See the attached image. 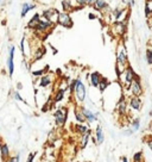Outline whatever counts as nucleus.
<instances>
[{"label":"nucleus","mask_w":152,"mask_h":162,"mask_svg":"<svg viewBox=\"0 0 152 162\" xmlns=\"http://www.w3.org/2000/svg\"><path fill=\"white\" fill-rule=\"evenodd\" d=\"M128 10H130V8H128ZM128 10H127V8H119V7H116L113 12H112V15H113V17H114V20H115V21H121V20H122L121 19L122 16H124L125 13H127Z\"/></svg>","instance_id":"17"},{"label":"nucleus","mask_w":152,"mask_h":162,"mask_svg":"<svg viewBox=\"0 0 152 162\" xmlns=\"http://www.w3.org/2000/svg\"><path fill=\"white\" fill-rule=\"evenodd\" d=\"M145 142H146V144H147L149 149L151 150V153H152V136L151 137H146V138H145Z\"/></svg>","instance_id":"37"},{"label":"nucleus","mask_w":152,"mask_h":162,"mask_svg":"<svg viewBox=\"0 0 152 162\" xmlns=\"http://www.w3.org/2000/svg\"><path fill=\"white\" fill-rule=\"evenodd\" d=\"M95 140H96V144H102L105 141V135L101 125H97L95 129Z\"/></svg>","instance_id":"15"},{"label":"nucleus","mask_w":152,"mask_h":162,"mask_svg":"<svg viewBox=\"0 0 152 162\" xmlns=\"http://www.w3.org/2000/svg\"><path fill=\"white\" fill-rule=\"evenodd\" d=\"M64 94H65V91L62 89V88H58L55 94H54V102H59L64 99Z\"/></svg>","instance_id":"24"},{"label":"nucleus","mask_w":152,"mask_h":162,"mask_svg":"<svg viewBox=\"0 0 152 162\" xmlns=\"http://www.w3.org/2000/svg\"><path fill=\"white\" fill-rule=\"evenodd\" d=\"M149 131H150V134H151L152 136V122L150 123V125H149Z\"/></svg>","instance_id":"45"},{"label":"nucleus","mask_w":152,"mask_h":162,"mask_svg":"<svg viewBox=\"0 0 152 162\" xmlns=\"http://www.w3.org/2000/svg\"><path fill=\"white\" fill-rule=\"evenodd\" d=\"M90 135H92V131H89L88 134L81 136V140H80V148L81 149H84L87 147V144L89 142V138H90Z\"/></svg>","instance_id":"23"},{"label":"nucleus","mask_w":152,"mask_h":162,"mask_svg":"<svg viewBox=\"0 0 152 162\" xmlns=\"http://www.w3.org/2000/svg\"><path fill=\"white\" fill-rule=\"evenodd\" d=\"M133 134V130L131 129V128H128V129H126V130H124V132H122V135L124 136H126V137H130V136H132Z\"/></svg>","instance_id":"34"},{"label":"nucleus","mask_w":152,"mask_h":162,"mask_svg":"<svg viewBox=\"0 0 152 162\" xmlns=\"http://www.w3.org/2000/svg\"><path fill=\"white\" fill-rule=\"evenodd\" d=\"M121 162H128V159H127L126 156H122V157H121Z\"/></svg>","instance_id":"44"},{"label":"nucleus","mask_w":152,"mask_h":162,"mask_svg":"<svg viewBox=\"0 0 152 162\" xmlns=\"http://www.w3.org/2000/svg\"><path fill=\"white\" fill-rule=\"evenodd\" d=\"M133 162H144L143 151H137V153L133 154Z\"/></svg>","instance_id":"30"},{"label":"nucleus","mask_w":152,"mask_h":162,"mask_svg":"<svg viewBox=\"0 0 152 162\" xmlns=\"http://www.w3.org/2000/svg\"><path fill=\"white\" fill-rule=\"evenodd\" d=\"M36 6L33 5V4H29V2H25L24 5H23V8H21V17H25L31 10H33Z\"/></svg>","instance_id":"26"},{"label":"nucleus","mask_w":152,"mask_h":162,"mask_svg":"<svg viewBox=\"0 0 152 162\" xmlns=\"http://www.w3.org/2000/svg\"><path fill=\"white\" fill-rule=\"evenodd\" d=\"M147 25H149L150 29H152V16L150 18H147Z\"/></svg>","instance_id":"41"},{"label":"nucleus","mask_w":152,"mask_h":162,"mask_svg":"<svg viewBox=\"0 0 152 162\" xmlns=\"http://www.w3.org/2000/svg\"><path fill=\"white\" fill-rule=\"evenodd\" d=\"M127 107H128V101L126 99L125 94H121V96L119 97L118 101H116L115 110H116V112L119 113V116H126V113H127Z\"/></svg>","instance_id":"5"},{"label":"nucleus","mask_w":152,"mask_h":162,"mask_svg":"<svg viewBox=\"0 0 152 162\" xmlns=\"http://www.w3.org/2000/svg\"><path fill=\"white\" fill-rule=\"evenodd\" d=\"M17 88H18V89H21V88H23V85H21L20 82H18V83H17Z\"/></svg>","instance_id":"46"},{"label":"nucleus","mask_w":152,"mask_h":162,"mask_svg":"<svg viewBox=\"0 0 152 162\" xmlns=\"http://www.w3.org/2000/svg\"><path fill=\"white\" fill-rule=\"evenodd\" d=\"M88 17H89V19H95V18H96V16L93 15V13H89V16H88Z\"/></svg>","instance_id":"43"},{"label":"nucleus","mask_w":152,"mask_h":162,"mask_svg":"<svg viewBox=\"0 0 152 162\" xmlns=\"http://www.w3.org/2000/svg\"><path fill=\"white\" fill-rule=\"evenodd\" d=\"M101 79H102V76H101V74L99 72H93L89 75V82H90V85L93 87H99Z\"/></svg>","instance_id":"14"},{"label":"nucleus","mask_w":152,"mask_h":162,"mask_svg":"<svg viewBox=\"0 0 152 162\" xmlns=\"http://www.w3.org/2000/svg\"><path fill=\"white\" fill-rule=\"evenodd\" d=\"M81 110H82V112H83V115H84V117H86L88 123H93V122L97 121V113H94L93 111L86 109L84 106H81Z\"/></svg>","instance_id":"13"},{"label":"nucleus","mask_w":152,"mask_h":162,"mask_svg":"<svg viewBox=\"0 0 152 162\" xmlns=\"http://www.w3.org/2000/svg\"><path fill=\"white\" fill-rule=\"evenodd\" d=\"M40 20H42L40 15L36 13V15H35L31 19L29 20V23H27V28H29V29H31V30H36V28L38 26V24L40 23Z\"/></svg>","instance_id":"18"},{"label":"nucleus","mask_w":152,"mask_h":162,"mask_svg":"<svg viewBox=\"0 0 152 162\" xmlns=\"http://www.w3.org/2000/svg\"><path fill=\"white\" fill-rule=\"evenodd\" d=\"M75 88H76V80H73L69 83V91L71 93H75Z\"/></svg>","instance_id":"35"},{"label":"nucleus","mask_w":152,"mask_h":162,"mask_svg":"<svg viewBox=\"0 0 152 162\" xmlns=\"http://www.w3.org/2000/svg\"><path fill=\"white\" fill-rule=\"evenodd\" d=\"M128 55H127V50L125 44L121 42L118 44L116 48V64H115V73L118 79L121 76V74L125 72V69L128 66Z\"/></svg>","instance_id":"1"},{"label":"nucleus","mask_w":152,"mask_h":162,"mask_svg":"<svg viewBox=\"0 0 152 162\" xmlns=\"http://www.w3.org/2000/svg\"><path fill=\"white\" fill-rule=\"evenodd\" d=\"M58 24L62 25L63 28H67V29H70L73 28V19L71 17L69 16L68 12H59L58 15Z\"/></svg>","instance_id":"7"},{"label":"nucleus","mask_w":152,"mask_h":162,"mask_svg":"<svg viewBox=\"0 0 152 162\" xmlns=\"http://www.w3.org/2000/svg\"><path fill=\"white\" fill-rule=\"evenodd\" d=\"M0 155L2 157V160H7L10 157V148L6 143H1L0 144Z\"/></svg>","instance_id":"19"},{"label":"nucleus","mask_w":152,"mask_h":162,"mask_svg":"<svg viewBox=\"0 0 152 162\" xmlns=\"http://www.w3.org/2000/svg\"><path fill=\"white\" fill-rule=\"evenodd\" d=\"M130 92H131V96H134V97H141L143 96L144 88H143V83H141V80H140V76L139 75L132 82L131 88H130Z\"/></svg>","instance_id":"6"},{"label":"nucleus","mask_w":152,"mask_h":162,"mask_svg":"<svg viewBox=\"0 0 152 162\" xmlns=\"http://www.w3.org/2000/svg\"><path fill=\"white\" fill-rule=\"evenodd\" d=\"M35 156H36V154H35V153H30V154H29V156H27V161L26 162H33Z\"/></svg>","instance_id":"40"},{"label":"nucleus","mask_w":152,"mask_h":162,"mask_svg":"<svg viewBox=\"0 0 152 162\" xmlns=\"http://www.w3.org/2000/svg\"><path fill=\"white\" fill-rule=\"evenodd\" d=\"M144 11H145L144 13H145V17H146V19H147V18H150V17L152 16V10H151V7L149 6V2H146V4H145Z\"/></svg>","instance_id":"32"},{"label":"nucleus","mask_w":152,"mask_h":162,"mask_svg":"<svg viewBox=\"0 0 152 162\" xmlns=\"http://www.w3.org/2000/svg\"><path fill=\"white\" fill-rule=\"evenodd\" d=\"M93 7L96 11H103V10L108 8V4H107L106 0H96V2L93 5Z\"/></svg>","instance_id":"20"},{"label":"nucleus","mask_w":152,"mask_h":162,"mask_svg":"<svg viewBox=\"0 0 152 162\" xmlns=\"http://www.w3.org/2000/svg\"><path fill=\"white\" fill-rule=\"evenodd\" d=\"M24 45H25V37L21 40L20 42V50H21V53L24 54V56H25V49H24Z\"/></svg>","instance_id":"39"},{"label":"nucleus","mask_w":152,"mask_h":162,"mask_svg":"<svg viewBox=\"0 0 152 162\" xmlns=\"http://www.w3.org/2000/svg\"><path fill=\"white\" fill-rule=\"evenodd\" d=\"M14 51H16V48L13 45L10 47V55H8V60H7V69H8V74L10 76L13 75V72H14Z\"/></svg>","instance_id":"11"},{"label":"nucleus","mask_w":152,"mask_h":162,"mask_svg":"<svg viewBox=\"0 0 152 162\" xmlns=\"http://www.w3.org/2000/svg\"><path fill=\"white\" fill-rule=\"evenodd\" d=\"M109 85H111V82H109V80L107 79V78H103L102 76V79H101V81H100V85H99V89H100V92H105L108 87H109Z\"/></svg>","instance_id":"25"},{"label":"nucleus","mask_w":152,"mask_h":162,"mask_svg":"<svg viewBox=\"0 0 152 162\" xmlns=\"http://www.w3.org/2000/svg\"><path fill=\"white\" fill-rule=\"evenodd\" d=\"M138 76V74L134 72V69L132 68V66H127V68L125 69V72L121 74V76L119 78V81L121 82L122 87L125 88V91H130L132 82L135 80V78Z\"/></svg>","instance_id":"2"},{"label":"nucleus","mask_w":152,"mask_h":162,"mask_svg":"<svg viewBox=\"0 0 152 162\" xmlns=\"http://www.w3.org/2000/svg\"><path fill=\"white\" fill-rule=\"evenodd\" d=\"M127 21H114L113 32L118 36H124L127 31Z\"/></svg>","instance_id":"10"},{"label":"nucleus","mask_w":152,"mask_h":162,"mask_svg":"<svg viewBox=\"0 0 152 162\" xmlns=\"http://www.w3.org/2000/svg\"><path fill=\"white\" fill-rule=\"evenodd\" d=\"M54 117H55V123L57 126H59V128L64 126L67 123V118H68V110L65 107L57 109L54 113Z\"/></svg>","instance_id":"3"},{"label":"nucleus","mask_w":152,"mask_h":162,"mask_svg":"<svg viewBox=\"0 0 152 162\" xmlns=\"http://www.w3.org/2000/svg\"><path fill=\"white\" fill-rule=\"evenodd\" d=\"M54 28V23L50 21L48 19H42L40 23L38 24V26L36 28V31L37 32H48V30L52 29Z\"/></svg>","instance_id":"12"},{"label":"nucleus","mask_w":152,"mask_h":162,"mask_svg":"<svg viewBox=\"0 0 152 162\" xmlns=\"http://www.w3.org/2000/svg\"><path fill=\"white\" fill-rule=\"evenodd\" d=\"M134 4H135V1H134V0H130V2H128V7H133V6H134Z\"/></svg>","instance_id":"42"},{"label":"nucleus","mask_w":152,"mask_h":162,"mask_svg":"<svg viewBox=\"0 0 152 162\" xmlns=\"http://www.w3.org/2000/svg\"><path fill=\"white\" fill-rule=\"evenodd\" d=\"M75 96H76V99L80 101V102H83V101L86 100L87 89H86V86H84V83L82 82V80H81L80 78H78V79H76Z\"/></svg>","instance_id":"4"},{"label":"nucleus","mask_w":152,"mask_h":162,"mask_svg":"<svg viewBox=\"0 0 152 162\" xmlns=\"http://www.w3.org/2000/svg\"><path fill=\"white\" fill-rule=\"evenodd\" d=\"M44 54H45V49L43 47L38 48L37 50H36V53H35V60H40Z\"/></svg>","instance_id":"31"},{"label":"nucleus","mask_w":152,"mask_h":162,"mask_svg":"<svg viewBox=\"0 0 152 162\" xmlns=\"http://www.w3.org/2000/svg\"><path fill=\"white\" fill-rule=\"evenodd\" d=\"M128 106H130L131 110L139 112V111L141 110V107H143V100H141V98H140V97L131 96V97L128 98Z\"/></svg>","instance_id":"9"},{"label":"nucleus","mask_w":152,"mask_h":162,"mask_svg":"<svg viewBox=\"0 0 152 162\" xmlns=\"http://www.w3.org/2000/svg\"><path fill=\"white\" fill-rule=\"evenodd\" d=\"M51 85V76L50 75H43L39 80V87H43V88H46Z\"/></svg>","instance_id":"22"},{"label":"nucleus","mask_w":152,"mask_h":162,"mask_svg":"<svg viewBox=\"0 0 152 162\" xmlns=\"http://www.w3.org/2000/svg\"><path fill=\"white\" fill-rule=\"evenodd\" d=\"M145 59H146L147 64L152 66V48L151 47L146 48V51H145Z\"/></svg>","instance_id":"29"},{"label":"nucleus","mask_w":152,"mask_h":162,"mask_svg":"<svg viewBox=\"0 0 152 162\" xmlns=\"http://www.w3.org/2000/svg\"><path fill=\"white\" fill-rule=\"evenodd\" d=\"M74 130H75L76 134H78V135H86V134H88L89 131H90V129L87 126V125H84V124H81V123H77L74 125Z\"/></svg>","instance_id":"16"},{"label":"nucleus","mask_w":152,"mask_h":162,"mask_svg":"<svg viewBox=\"0 0 152 162\" xmlns=\"http://www.w3.org/2000/svg\"><path fill=\"white\" fill-rule=\"evenodd\" d=\"M5 162H19V155H16V156H10Z\"/></svg>","instance_id":"36"},{"label":"nucleus","mask_w":152,"mask_h":162,"mask_svg":"<svg viewBox=\"0 0 152 162\" xmlns=\"http://www.w3.org/2000/svg\"><path fill=\"white\" fill-rule=\"evenodd\" d=\"M74 116H75L76 122H78V123H81V124H83L84 122H87L86 117H84V115H83V112H82V110H81V107H80V109H75V111H74Z\"/></svg>","instance_id":"21"},{"label":"nucleus","mask_w":152,"mask_h":162,"mask_svg":"<svg viewBox=\"0 0 152 162\" xmlns=\"http://www.w3.org/2000/svg\"><path fill=\"white\" fill-rule=\"evenodd\" d=\"M130 128L133 130V132H138L139 129H140V118H134L131 122V126Z\"/></svg>","instance_id":"28"},{"label":"nucleus","mask_w":152,"mask_h":162,"mask_svg":"<svg viewBox=\"0 0 152 162\" xmlns=\"http://www.w3.org/2000/svg\"><path fill=\"white\" fill-rule=\"evenodd\" d=\"M13 97H14V99H17V100H19V101H23V102H25V100L21 98V96L19 94L18 92H14L13 93Z\"/></svg>","instance_id":"38"},{"label":"nucleus","mask_w":152,"mask_h":162,"mask_svg":"<svg viewBox=\"0 0 152 162\" xmlns=\"http://www.w3.org/2000/svg\"><path fill=\"white\" fill-rule=\"evenodd\" d=\"M46 69H49V66H46L44 69H39V70H33L32 72V75L33 76H43V74L45 73V70Z\"/></svg>","instance_id":"33"},{"label":"nucleus","mask_w":152,"mask_h":162,"mask_svg":"<svg viewBox=\"0 0 152 162\" xmlns=\"http://www.w3.org/2000/svg\"><path fill=\"white\" fill-rule=\"evenodd\" d=\"M58 15H59L58 10H56V8H49V10H44L42 16H43L44 19L50 20V21H52L55 24V23H58Z\"/></svg>","instance_id":"8"},{"label":"nucleus","mask_w":152,"mask_h":162,"mask_svg":"<svg viewBox=\"0 0 152 162\" xmlns=\"http://www.w3.org/2000/svg\"><path fill=\"white\" fill-rule=\"evenodd\" d=\"M62 8H63V11L64 12H70L73 8H74V6H73V4H71V0H63L62 1Z\"/></svg>","instance_id":"27"}]
</instances>
